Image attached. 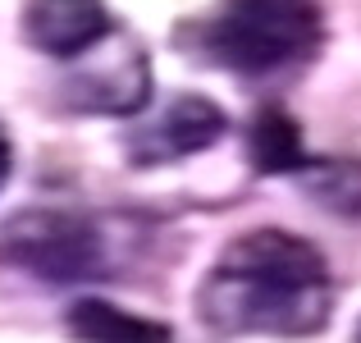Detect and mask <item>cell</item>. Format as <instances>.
Segmentation results:
<instances>
[{
    "label": "cell",
    "mask_w": 361,
    "mask_h": 343,
    "mask_svg": "<svg viewBox=\"0 0 361 343\" xmlns=\"http://www.w3.org/2000/svg\"><path fill=\"white\" fill-rule=\"evenodd\" d=\"M334 311V284L320 247L283 229L233 238L206 270L197 316L220 335L307 339Z\"/></svg>",
    "instance_id": "6da1fadb"
},
{
    "label": "cell",
    "mask_w": 361,
    "mask_h": 343,
    "mask_svg": "<svg viewBox=\"0 0 361 343\" xmlns=\"http://www.w3.org/2000/svg\"><path fill=\"white\" fill-rule=\"evenodd\" d=\"M320 32L316 0H224L206 23V55L238 73H274L307 60Z\"/></svg>",
    "instance_id": "7a4b0ae2"
},
{
    "label": "cell",
    "mask_w": 361,
    "mask_h": 343,
    "mask_svg": "<svg viewBox=\"0 0 361 343\" xmlns=\"http://www.w3.org/2000/svg\"><path fill=\"white\" fill-rule=\"evenodd\" d=\"M0 261L46 284H78L110 275V243L92 215L18 211L0 224Z\"/></svg>",
    "instance_id": "3957f363"
},
{
    "label": "cell",
    "mask_w": 361,
    "mask_h": 343,
    "mask_svg": "<svg viewBox=\"0 0 361 343\" xmlns=\"http://www.w3.org/2000/svg\"><path fill=\"white\" fill-rule=\"evenodd\" d=\"M92 51H97L101 60L82 64V69L73 73L69 97L87 114H137L151 97V69H147L142 46L119 42V37L110 32V37H101Z\"/></svg>",
    "instance_id": "277c9868"
},
{
    "label": "cell",
    "mask_w": 361,
    "mask_h": 343,
    "mask_svg": "<svg viewBox=\"0 0 361 343\" xmlns=\"http://www.w3.org/2000/svg\"><path fill=\"white\" fill-rule=\"evenodd\" d=\"M224 128H229L224 110L215 106L211 97H192V92H188V97H174L147 128L137 133V138L128 142L133 147L128 156L137 160V165L183 160V156H197V151L215 147V142L224 138Z\"/></svg>",
    "instance_id": "5b68a950"
},
{
    "label": "cell",
    "mask_w": 361,
    "mask_h": 343,
    "mask_svg": "<svg viewBox=\"0 0 361 343\" xmlns=\"http://www.w3.org/2000/svg\"><path fill=\"white\" fill-rule=\"evenodd\" d=\"M23 37L42 55L82 60L110 37V9L106 0H23Z\"/></svg>",
    "instance_id": "8992f818"
},
{
    "label": "cell",
    "mask_w": 361,
    "mask_h": 343,
    "mask_svg": "<svg viewBox=\"0 0 361 343\" xmlns=\"http://www.w3.org/2000/svg\"><path fill=\"white\" fill-rule=\"evenodd\" d=\"M69 330L78 343H174L165 320L123 311L106 298H78L69 307Z\"/></svg>",
    "instance_id": "52a82bcc"
},
{
    "label": "cell",
    "mask_w": 361,
    "mask_h": 343,
    "mask_svg": "<svg viewBox=\"0 0 361 343\" xmlns=\"http://www.w3.org/2000/svg\"><path fill=\"white\" fill-rule=\"evenodd\" d=\"M247 156L261 174H298L307 165V142H302V128L288 110L279 106H261L252 119V133H247Z\"/></svg>",
    "instance_id": "ba28073f"
},
{
    "label": "cell",
    "mask_w": 361,
    "mask_h": 343,
    "mask_svg": "<svg viewBox=\"0 0 361 343\" xmlns=\"http://www.w3.org/2000/svg\"><path fill=\"white\" fill-rule=\"evenodd\" d=\"M298 174L307 197L325 211L343 215V220L361 215V160H307Z\"/></svg>",
    "instance_id": "9c48e42d"
},
{
    "label": "cell",
    "mask_w": 361,
    "mask_h": 343,
    "mask_svg": "<svg viewBox=\"0 0 361 343\" xmlns=\"http://www.w3.org/2000/svg\"><path fill=\"white\" fill-rule=\"evenodd\" d=\"M9 169H14V147H9L5 128H0V188L9 183Z\"/></svg>",
    "instance_id": "30bf717a"
},
{
    "label": "cell",
    "mask_w": 361,
    "mask_h": 343,
    "mask_svg": "<svg viewBox=\"0 0 361 343\" xmlns=\"http://www.w3.org/2000/svg\"><path fill=\"white\" fill-rule=\"evenodd\" d=\"M357 343H361V325H357Z\"/></svg>",
    "instance_id": "8fae6325"
}]
</instances>
